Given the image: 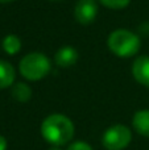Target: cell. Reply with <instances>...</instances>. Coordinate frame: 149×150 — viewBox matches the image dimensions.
Segmentation results:
<instances>
[{"label": "cell", "mask_w": 149, "mask_h": 150, "mask_svg": "<svg viewBox=\"0 0 149 150\" xmlns=\"http://www.w3.org/2000/svg\"><path fill=\"white\" fill-rule=\"evenodd\" d=\"M107 45L115 55L121 58H129L137 54L141 42L136 33L128 29H116L108 36Z\"/></svg>", "instance_id": "7a4b0ae2"}, {"label": "cell", "mask_w": 149, "mask_h": 150, "mask_svg": "<svg viewBox=\"0 0 149 150\" xmlns=\"http://www.w3.org/2000/svg\"><path fill=\"white\" fill-rule=\"evenodd\" d=\"M132 140L131 130L124 125H114L104 132L102 138L103 146L107 150H123Z\"/></svg>", "instance_id": "277c9868"}, {"label": "cell", "mask_w": 149, "mask_h": 150, "mask_svg": "<svg viewBox=\"0 0 149 150\" xmlns=\"http://www.w3.org/2000/svg\"><path fill=\"white\" fill-rule=\"evenodd\" d=\"M3 49L7 54L15 55L21 50V40L15 34H8L3 40Z\"/></svg>", "instance_id": "8fae6325"}, {"label": "cell", "mask_w": 149, "mask_h": 150, "mask_svg": "<svg viewBox=\"0 0 149 150\" xmlns=\"http://www.w3.org/2000/svg\"><path fill=\"white\" fill-rule=\"evenodd\" d=\"M67 150H92V148L83 141H77V142L71 144Z\"/></svg>", "instance_id": "4fadbf2b"}, {"label": "cell", "mask_w": 149, "mask_h": 150, "mask_svg": "<svg viewBox=\"0 0 149 150\" xmlns=\"http://www.w3.org/2000/svg\"><path fill=\"white\" fill-rule=\"evenodd\" d=\"M133 128L141 136L149 137V109H143L135 113L132 120Z\"/></svg>", "instance_id": "ba28073f"}, {"label": "cell", "mask_w": 149, "mask_h": 150, "mask_svg": "<svg viewBox=\"0 0 149 150\" xmlns=\"http://www.w3.org/2000/svg\"><path fill=\"white\" fill-rule=\"evenodd\" d=\"M49 150H61L60 148H52V149H49Z\"/></svg>", "instance_id": "2e32d148"}, {"label": "cell", "mask_w": 149, "mask_h": 150, "mask_svg": "<svg viewBox=\"0 0 149 150\" xmlns=\"http://www.w3.org/2000/svg\"><path fill=\"white\" fill-rule=\"evenodd\" d=\"M132 74L137 83L141 86L149 87V57L140 55L135 59L132 65Z\"/></svg>", "instance_id": "8992f818"}, {"label": "cell", "mask_w": 149, "mask_h": 150, "mask_svg": "<svg viewBox=\"0 0 149 150\" xmlns=\"http://www.w3.org/2000/svg\"><path fill=\"white\" fill-rule=\"evenodd\" d=\"M78 61V52L71 46H62L54 55V62L60 67H70Z\"/></svg>", "instance_id": "52a82bcc"}, {"label": "cell", "mask_w": 149, "mask_h": 150, "mask_svg": "<svg viewBox=\"0 0 149 150\" xmlns=\"http://www.w3.org/2000/svg\"><path fill=\"white\" fill-rule=\"evenodd\" d=\"M50 69H52L50 59L45 54L38 52L26 54L25 57H23V59L20 61V65H18L20 74L25 79L32 80V82L45 78L50 73Z\"/></svg>", "instance_id": "3957f363"}, {"label": "cell", "mask_w": 149, "mask_h": 150, "mask_svg": "<svg viewBox=\"0 0 149 150\" xmlns=\"http://www.w3.org/2000/svg\"><path fill=\"white\" fill-rule=\"evenodd\" d=\"M98 16L96 0H78L74 8V17L82 25L94 23Z\"/></svg>", "instance_id": "5b68a950"}, {"label": "cell", "mask_w": 149, "mask_h": 150, "mask_svg": "<svg viewBox=\"0 0 149 150\" xmlns=\"http://www.w3.org/2000/svg\"><path fill=\"white\" fill-rule=\"evenodd\" d=\"M99 1L110 9H123L131 3V0H99Z\"/></svg>", "instance_id": "7c38bea8"}, {"label": "cell", "mask_w": 149, "mask_h": 150, "mask_svg": "<svg viewBox=\"0 0 149 150\" xmlns=\"http://www.w3.org/2000/svg\"><path fill=\"white\" fill-rule=\"evenodd\" d=\"M15 69L9 62L0 59V88L11 87L15 82Z\"/></svg>", "instance_id": "9c48e42d"}, {"label": "cell", "mask_w": 149, "mask_h": 150, "mask_svg": "<svg viewBox=\"0 0 149 150\" xmlns=\"http://www.w3.org/2000/svg\"><path fill=\"white\" fill-rule=\"evenodd\" d=\"M41 134L49 144L54 146H62L73 138L74 124L65 115H50L42 121Z\"/></svg>", "instance_id": "6da1fadb"}, {"label": "cell", "mask_w": 149, "mask_h": 150, "mask_svg": "<svg viewBox=\"0 0 149 150\" xmlns=\"http://www.w3.org/2000/svg\"><path fill=\"white\" fill-rule=\"evenodd\" d=\"M0 150H7V141L3 136H0Z\"/></svg>", "instance_id": "5bb4252c"}, {"label": "cell", "mask_w": 149, "mask_h": 150, "mask_svg": "<svg viewBox=\"0 0 149 150\" xmlns=\"http://www.w3.org/2000/svg\"><path fill=\"white\" fill-rule=\"evenodd\" d=\"M15 1V0H0V3H3V4H5V3H12Z\"/></svg>", "instance_id": "9a60e30c"}, {"label": "cell", "mask_w": 149, "mask_h": 150, "mask_svg": "<svg viewBox=\"0 0 149 150\" xmlns=\"http://www.w3.org/2000/svg\"><path fill=\"white\" fill-rule=\"evenodd\" d=\"M12 98L16 101H20V103H26L29 99L32 98V90L26 83H16L12 87Z\"/></svg>", "instance_id": "30bf717a"}]
</instances>
